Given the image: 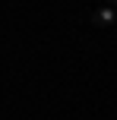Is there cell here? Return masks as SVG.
Returning a JSON list of instances; mask_svg holds the SVG:
<instances>
[{"instance_id": "obj_3", "label": "cell", "mask_w": 117, "mask_h": 120, "mask_svg": "<svg viewBox=\"0 0 117 120\" xmlns=\"http://www.w3.org/2000/svg\"><path fill=\"white\" fill-rule=\"evenodd\" d=\"M114 10H117V6H114Z\"/></svg>"}, {"instance_id": "obj_1", "label": "cell", "mask_w": 117, "mask_h": 120, "mask_svg": "<svg viewBox=\"0 0 117 120\" xmlns=\"http://www.w3.org/2000/svg\"><path fill=\"white\" fill-rule=\"evenodd\" d=\"M111 22H117V10H114V3H105L101 10L92 13V25H95V29H105V25H111Z\"/></svg>"}, {"instance_id": "obj_2", "label": "cell", "mask_w": 117, "mask_h": 120, "mask_svg": "<svg viewBox=\"0 0 117 120\" xmlns=\"http://www.w3.org/2000/svg\"><path fill=\"white\" fill-rule=\"evenodd\" d=\"M111 3H117V0H111Z\"/></svg>"}]
</instances>
